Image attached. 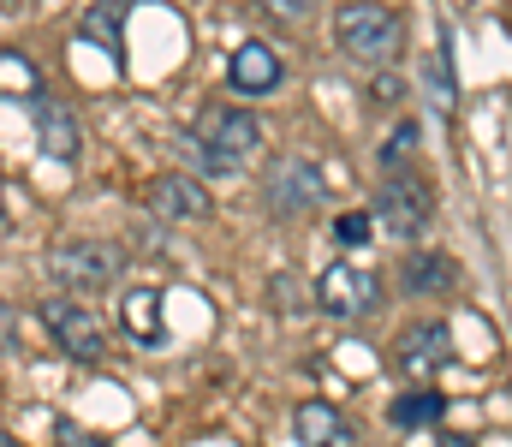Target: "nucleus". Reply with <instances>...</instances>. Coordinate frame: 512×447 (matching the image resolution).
Instances as JSON below:
<instances>
[{
    "label": "nucleus",
    "instance_id": "f257e3e1",
    "mask_svg": "<svg viewBox=\"0 0 512 447\" xmlns=\"http://www.w3.org/2000/svg\"><path fill=\"white\" fill-rule=\"evenodd\" d=\"M173 144L185 149L203 173L227 179V173H239L256 149H262V120L245 114V108H221V102H215V108H203V114H197V126H191V132H179Z\"/></svg>",
    "mask_w": 512,
    "mask_h": 447
},
{
    "label": "nucleus",
    "instance_id": "f03ea898",
    "mask_svg": "<svg viewBox=\"0 0 512 447\" xmlns=\"http://www.w3.org/2000/svg\"><path fill=\"white\" fill-rule=\"evenodd\" d=\"M334 42L340 54H352L358 66H393L405 54V24L382 0H340L334 12Z\"/></svg>",
    "mask_w": 512,
    "mask_h": 447
},
{
    "label": "nucleus",
    "instance_id": "7ed1b4c3",
    "mask_svg": "<svg viewBox=\"0 0 512 447\" xmlns=\"http://www.w3.org/2000/svg\"><path fill=\"white\" fill-rule=\"evenodd\" d=\"M126 275V251H114V245H102V239H60L54 251H48V281L54 287H66V293H102V287H114Z\"/></svg>",
    "mask_w": 512,
    "mask_h": 447
},
{
    "label": "nucleus",
    "instance_id": "20e7f679",
    "mask_svg": "<svg viewBox=\"0 0 512 447\" xmlns=\"http://www.w3.org/2000/svg\"><path fill=\"white\" fill-rule=\"evenodd\" d=\"M36 322L48 328V340L66 352V358H78V364H102L108 358V334H102V316L90 310V304H78L72 293H54L36 304Z\"/></svg>",
    "mask_w": 512,
    "mask_h": 447
},
{
    "label": "nucleus",
    "instance_id": "39448f33",
    "mask_svg": "<svg viewBox=\"0 0 512 447\" xmlns=\"http://www.w3.org/2000/svg\"><path fill=\"white\" fill-rule=\"evenodd\" d=\"M322 197H328V179H322V167H316L310 155H280V161L268 167V179H262V209H268L274 221L316 215Z\"/></svg>",
    "mask_w": 512,
    "mask_h": 447
},
{
    "label": "nucleus",
    "instance_id": "423d86ee",
    "mask_svg": "<svg viewBox=\"0 0 512 447\" xmlns=\"http://www.w3.org/2000/svg\"><path fill=\"white\" fill-rule=\"evenodd\" d=\"M310 304L322 316H340V322H364L382 310V281L364 269V263H328L310 287Z\"/></svg>",
    "mask_w": 512,
    "mask_h": 447
},
{
    "label": "nucleus",
    "instance_id": "0eeeda50",
    "mask_svg": "<svg viewBox=\"0 0 512 447\" xmlns=\"http://www.w3.org/2000/svg\"><path fill=\"white\" fill-rule=\"evenodd\" d=\"M370 215H376V227H387L393 239H423V227L435 215V191L423 179H411V173H387Z\"/></svg>",
    "mask_w": 512,
    "mask_h": 447
},
{
    "label": "nucleus",
    "instance_id": "6e6552de",
    "mask_svg": "<svg viewBox=\"0 0 512 447\" xmlns=\"http://www.w3.org/2000/svg\"><path fill=\"white\" fill-rule=\"evenodd\" d=\"M453 364V328L447 322H411L399 340H393V370L405 382H429L435 370Z\"/></svg>",
    "mask_w": 512,
    "mask_h": 447
},
{
    "label": "nucleus",
    "instance_id": "1a4fd4ad",
    "mask_svg": "<svg viewBox=\"0 0 512 447\" xmlns=\"http://www.w3.org/2000/svg\"><path fill=\"white\" fill-rule=\"evenodd\" d=\"M280 78H286V60H280V48L274 42H239L233 48V66H227V84H233V96H274L280 90Z\"/></svg>",
    "mask_w": 512,
    "mask_h": 447
},
{
    "label": "nucleus",
    "instance_id": "9d476101",
    "mask_svg": "<svg viewBox=\"0 0 512 447\" xmlns=\"http://www.w3.org/2000/svg\"><path fill=\"white\" fill-rule=\"evenodd\" d=\"M30 114H36V144H42V155L48 161H78L84 155V126H78V114L60 102V96H36L30 102Z\"/></svg>",
    "mask_w": 512,
    "mask_h": 447
},
{
    "label": "nucleus",
    "instance_id": "9b49d317",
    "mask_svg": "<svg viewBox=\"0 0 512 447\" xmlns=\"http://www.w3.org/2000/svg\"><path fill=\"white\" fill-rule=\"evenodd\" d=\"M149 209H155L161 221H203V215L215 209V197H209L203 179H191V173H155V179H149Z\"/></svg>",
    "mask_w": 512,
    "mask_h": 447
},
{
    "label": "nucleus",
    "instance_id": "f8f14e48",
    "mask_svg": "<svg viewBox=\"0 0 512 447\" xmlns=\"http://www.w3.org/2000/svg\"><path fill=\"white\" fill-rule=\"evenodd\" d=\"M292 430H298L304 447H364V436L352 430V418L340 406H328V400H304L292 412Z\"/></svg>",
    "mask_w": 512,
    "mask_h": 447
},
{
    "label": "nucleus",
    "instance_id": "ddd939ff",
    "mask_svg": "<svg viewBox=\"0 0 512 447\" xmlns=\"http://www.w3.org/2000/svg\"><path fill=\"white\" fill-rule=\"evenodd\" d=\"M120 328H126L131 346L155 352L167 340V328H161V287H126L120 293Z\"/></svg>",
    "mask_w": 512,
    "mask_h": 447
},
{
    "label": "nucleus",
    "instance_id": "4468645a",
    "mask_svg": "<svg viewBox=\"0 0 512 447\" xmlns=\"http://www.w3.org/2000/svg\"><path fill=\"white\" fill-rule=\"evenodd\" d=\"M399 287L417 293V298L453 293V287H459V269H453L447 251H405V263H399Z\"/></svg>",
    "mask_w": 512,
    "mask_h": 447
},
{
    "label": "nucleus",
    "instance_id": "2eb2a0df",
    "mask_svg": "<svg viewBox=\"0 0 512 447\" xmlns=\"http://www.w3.org/2000/svg\"><path fill=\"white\" fill-rule=\"evenodd\" d=\"M78 30L96 42V48H108L114 60L126 54V0H96L84 18H78Z\"/></svg>",
    "mask_w": 512,
    "mask_h": 447
},
{
    "label": "nucleus",
    "instance_id": "dca6fc26",
    "mask_svg": "<svg viewBox=\"0 0 512 447\" xmlns=\"http://www.w3.org/2000/svg\"><path fill=\"white\" fill-rule=\"evenodd\" d=\"M447 418V400L435 394V388H411V394H399L393 406H387V424L393 430H429V424H441Z\"/></svg>",
    "mask_w": 512,
    "mask_h": 447
},
{
    "label": "nucleus",
    "instance_id": "f3484780",
    "mask_svg": "<svg viewBox=\"0 0 512 447\" xmlns=\"http://www.w3.org/2000/svg\"><path fill=\"white\" fill-rule=\"evenodd\" d=\"M0 96H18V102L48 96V90H42V66H36L30 54H18V48H0Z\"/></svg>",
    "mask_w": 512,
    "mask_h": 447
},
{
    "label": "nucleus",
    "instance_id": "a211bd4d",
    "mask_svg": "<svg viewBox=\"0 0 512 447\" xmlns=\"http://www.w3.org/2000/svg\"><path fill=\"white\" fill-rule=\"evenodd\" d=\"M417 144H423V126H417V120H399V126L387 132V144H382V167L387 173H399V167L417 155Z\"/></svg>",
    "mask_w": 512,
    "mask_h": 447
},
{
    "label": "nucleus",
    "instance_id": "6ab92c4d",
    "mask_svg": "<svg viewBox=\"0 0 512 447\" xmlns=\"http://www.w3.org/2000/svg\"><path fill=\"white\" fill-rule=\"evenodd\" d=\"M376 239V215L370 209H346L340 221H334V245L340 251H358V245H370Z\"/></svg>",
    "mask_w": 512,
    "mask_h": 447
},
{
    "label": "nucleus",
    "instance_id": "aec40b11",
    "mask_svg": "<svg viewBox=\"0 0 512 447\" xmlns=\"http://www.w3.org/2000/svg\"><path fill=\"white\" fill-rule=\"evenodd\" d=\"M256 6H262L274 24H304V18L316 12V0H256Z\"/></svg>",
    "mask_w": 512,
    "mask_h": 447
},
{
    "label": "nucleus",
    "instance_id": "412c9836",
    "mask_svg": "<svg viewBox=\"0 0 512 447\" xmlns=\"http://www.w3.org/2000/svg\"><path fill=\"white\" fill-rule=\"evenodd\" d=\"M54 447H114L96 430H78V424H54Z\"/></svg>",
    "mask_w": 512,
    "mask_h": 447
},
{
    "label": "nucleus",
    "instance_id": "4be33fe9",
    "mask_svg": "<svg viewBox=\"0 0 512 447\" xmlns=\"http://www.w3.org/2000/svg\"><path fill=\"white\" fill-rule=\"evenodd\" d=\"M399 96H405V84H399V78H376V90H370V102H376V108H393Z\"/></svg>",
    "mask_w": 512,
    "mask_h": 447
},
{
    "label": "nucleus",
    "instance_id": "5701e85b",
    "mask_svg": "<svg viewBox=\"0 0 512 447\" xmlns=\"http://www.w3.org/2000/svg\"><path fill=\"white\" fill-rule=\"evenodd\" d=\"M18 346V316H12V304L0 298V352H12Z\"/></svg>",
    "mask_w": 512,
    "mask_h": 447
},
{
    "label": "nucleus",
    "instance_id": "b1692460",
    "mask_svg": "<svg viewBox=\"0 0 512 447\" xmlns=\"http://www.w3.org/2000/svg\"><path fill=\"white\" fill-rule=\"evenodd\" d=\"M441 447H471L465 436H441Z\"/></svg>",
    "mask_w": 512,
    "mask_h": 447
},
{
    "label": "nucleus",
    "instance_id": "393cba45",
    "mask_svg": "<svg viewBox=\"0 0 512 447\" xmlns=\"http://www.w3.org/2000/svg\"><path fill=\"white\" fill-rule=\"evenodd\" d=\"M0 447H24V442H12V436H6V430H0Z\"/></svg>",
    "mask_w": 512,
    "mask_h": 447
}]
</instances>
